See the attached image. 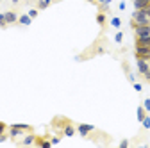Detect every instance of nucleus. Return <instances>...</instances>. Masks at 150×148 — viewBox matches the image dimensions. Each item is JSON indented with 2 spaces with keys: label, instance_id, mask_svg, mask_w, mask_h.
Masks as SVG:
<instances>
[{
  "label": "nucleus",
  "instance_id": "0eeeda50",
  "mask_svg": "<svg viewBox=\"0 0 150 148\" xmlns=\"http://www.w3.org/2000/svg\"><path fill=\"white\" fill-rule=\"evenodd\" d=\"M36 146H41V148H50L52 146V141L48 136H36V141H34Z\"/></svg>",
  "mask_w": 150,
  "mask_h": 148
},
{
  "label": "nucleus",
  "instance_id": "7ed1b4c3",
  "mask_svg": "<svg viewBox=\"0 0 150 148\" xmlns=\"http://www.w3.org/2000/svg\"><path fill=\"white\" fill-rule=\"evenodd\" d=\"M132 29H134V36H136V38H148V36H150V23H146V25H136Z\"/></svg>",
  "mask_w": 150,
  "mask_h": 148
},
{
  "label": "nucleus",
  "instance_id": "5701e85b",
  "mask_svg": "<svg viewBox=\"0 0 150 148\" xmlns=\"http://www.w3.org/2000/svg\"><path fill=\"white\" fill-rule=\"evenodd\" d=\"M50 141H52V144H57V143L61 141V136H55V137H50Z\"/></svg>",
  "mask_w": 150,
  "mask_h": 148
},
{
  "label": "nucleus",
  "instance_id": "4468645a",
  "mask_svg": "<svg viewBox=\"0 0 150 148\" xmlns=\"http://www.w3.org/2000/svg\"><path fill=\"white\" fill-rule=\"evenodd\" d=\"M13 125H16L18 128H22V130H25V132H34L32 125H25V123H13Z\"/></svg>",
  "mask_w": 150,
  "mask_h": 148
},
{
  "label": "nucleus",
  "instance_id": "2f4dec72",
  "mask_svg": "<svg viewBox=\"0 0 150 148\" xmlns=\"http://www.w3.org/2000/svg\"><path fill=\"white\" fill-rule=\"evenodd\" d=\"M2 2H4V0H0V4H2Z\"/></svg>",
  "mask_w": 150,
  "mask_h": 148
},
{
  "label": "nucleus",
  "instance_id": "7c9ffc66",
  "mask_svg": "<svg viewBox=\"0 0 150 148\" xmlns=\"http://www.w3.org/2000/svg\"><path fill=\"white\" fill-rule=\"evenodd\" d=\"M86 2H91V4H97V0H86Z\"/></svg>",
  "mask_w": 150,
  "mask_h": 148
},
{
  "label": "nucleus",
  "instance_id": "f3484780",
  "mask_svg": "<svg viewBox=\"0 0 150 148\" xmlns=\"http://www.w3.org/2000/svg\"><path fill=\"white\" fill-rule=\"evenodd\" d=\"M7 27V22H6V14L0 13V29H6Z\"/></svg>",
  "mask_w": 150,
  "mask_h": 148
},
{
  "label": "nucleus",
  "instance_id": "6ab92c4d",
  "mask_svg": "<svg viewBox=\"0 0 150 148\" xmlns=\"http://www.w3.org/2000/svg\"><path fill=\"white\" fill-rule=\"evenodd\" d=\"M38 13H40V9H36V7H34V9H30L27 14H29V16L32 18V20H34V18H38Z\"/></svg>",
  "mask_w": 150,
  "mask_h": 148
},
{
  "label": "nucleus",
  "instance_id": "f03ea898",
  "mask_svg": "<svg viewBox=\"0 0 150 148\" xmlns=\"http://www.w3.org/2000/svg\"><path fill=\"white\" fill-rule=\"evenodd\" d=\"M75 128H77V132L82 136V137H89L91 132H97V128L93 127V125H86V123H79V125H75Z\"/></svg>",
  "mask_w": 150,
  "mask_h": 148
},
{
  "label": "nucleus",
  "instance_id": "aec40b11",
  "mask_svg": "<svg viewBox=\"0 0 150 148\" xmlns=\"http://www.w3.org/2000/svg\"><path fill=\"white\" fill-rule=\"evenodd\" d=\"M115 41H116L118 45L123 41V32H116V36H115Z\"/></svg>",
  "mask_w": 150,
  "mask_h": 148
},
{
  "label": "nucleus",
  "instance_id": "f8f14e48",
  "mask_svg": "<svg viewBox=\"0 0 150 148\" xmlns=\"http://www.w3.org/2000/svg\"><path fill=\"white\" fill-rule=\"evenodd\" d=\"M146 6H150V0H136L134 2V9H145Z\"/></svg>",
  "mask_w": 150,
  "mask_h": 148
},
{
  "label": "nucleus",
  "instance_id": "9d476101",
  "mask_svg": "<svg viewBox=\"0 0 150 148\" xmlns=\"http://www.w3.org/2000/svg\"><path fill=\"white\" fill-rule=\"evenodd\" d=\"M136 64H138V71L141 73V75H143V73L150 68V64H148V61H145V59H139V57H136Z\"/></svg>",
  "mask_w": 150,
  "mask_h": 148
},
{
  "label": "nucleus",
  "instance_id": "412c9836",
  "mask_svg": "<svg viewBox=\"0 0 150 148\" xmlns=\"http://www.w3.org/2000/svg\"><path fill=\"white\" fill-rule=\"evenodd\" d=\"M141 123H143L145 128H150V116H145V120H143Z\"/></svg>",
  "mask_w": 150,
  "mask_h": 148
},
{
  "label": "nucleus",
  "instance_id": "a211bd4d",
  "mask_svg": "<svg viewBox=\"0 0 150 148\" xmlns=\"http://www.w3.org/2000/svg\"><path fill=\"white\" fill-rule=\"evenodd\" d=\"M7 130H9V125L4 123V121H0V134H4V132H7Z\"/></svg>",
  "mask_w": 150,
  "mask_h": 148
},
{
  "label": "nucleus",
  "instance_id": "a878e982",
  "mask_svg": "<svg viewBox=\"0 0 150 148\" xmlns=\"http://www.w3.org/2000/svg\"><path fill=\"white\" fill-rule=\"evenodd\" d=\"M132 84H134V89L138 91V93H139V91L143 89V87H141V84H138V82H132Z\"/></svg>",
  "mask_w": 150,
  "mask_h": 148
},
{
  "label": "nucleus",
  "instance_id": "f257e3e1",
  "mask_svg": "<svg viewBox=\"0 0 150 148\" xmlns=\"http://www.w3.org/2000/svg\"><path fill=\"white\" fill-rule=\"evenodd\" d=\"M150 23V18L145 14L143 9H134L132 13V20H130V27H136V25H146Z\"/></svg>",
  "mask_w": 150,
  "mask_h": 148
},
{
  "label": "nucleus",
  "instance_id": "2eb2a0df",
  "mask_svg": "<svg viewBox=\"0 0 150 148\" xmlns=\"http://www.w3.org/2000/svg\"><path fill=\"white\" fill-rule=\"evenodd\" d=\"M145 116H146V111H145V107L139 105V107H138V121L141 123V121L145 120Z\"/></svg>",
  "mask_w": 150,
  "mask_h": 148
},
{
  "label": "nucleus",
  "instance_id": "b1692460",
  "mask_svg": "<svg viewBox=\"0 0 150 148\" xmlns=\"http://www.w3.org/2000/svg\"><path fill=\"white\" fill-rule=\"evenodd\" d=\"M143 107H145V111H150V98L145 100V105H143Z\"/></svg>",
  "mask_w": 150,
  "mask_h": 148
},
{
  "label": "nucleus",
  "instance_id": "1a4fd4ad",
  "mask_svg": "<svg viewBox=\"0 0 150 148\" xmlns=\"http://www.w3.org/2000/svg\"><path fill=\"white\" fill-rule=\"evenodd\" d=\"M97 23L100 25V29L102 30H105V27H107V13H97Z\"/></svg>",
  "mask_w": 150,
  "mask_h": 148
},
{
  "label": "nucleus",
  "instance_id": "dca6fc26",
  "mask_svg": "<svg viewBox=\"0 0 150 148\" xmlns=\"http://www.w3.org/2000/svg\"><path fill=\"white\" fill-rule=\"evenodd\" d=\"M111 25L118 29V27L122 25V20H120V18H118V16H115V18H111Z\"/></svg>",
  "mask_w": 150,
  "mask_h": 148
},
{
  "label": "nucleus",
  "instance_id": "c756f323",
  "mask_svg": "<svg viewBox=\"0 0 150 148\" xmlns=\"http://www.w3.org/2000/svg\"><path fill=\"white\" fill-rule=\"evenodd\" d=\"M22 2H25V4H32L34 0H22Z\"/></svg>",
  "mask_w": 150,
  "mask_h": 148
},
{
  "label": "nucleus",
  "instance_id": "9b49d317",
  "mask_svg": "<svg viewBox=\"0 0 150 148\" xmlns=\"http://www.w3.org/2000/svg\"><path fill=\"white\" fill-rule=\"evenodd\" d=\"M18 23H20V25H25V27H29L30 23H32V18L25 13V14H20V16H18Z\"/></svg>",
  "mask_w": 150,
  "mask_h": 148
},
{
  "label": "nucleus",
  "instance_id": "ddd939ff",
  "mask_svg": "<svg viewBox=\"0 0 150 148\" xmlns=\"http://www.w3.org/2000/svg\"><path fill=\"white\" fill-rule=\"evenodd\" d=\"M52 4H48L47 2V0H38V2H36V9H40V11H45L47 7H50Z\"/></svg>",
  "mask_w": 150,
  "mask_h": 148
},
{
  "label": "nucleus",
  "instance_id": "bb28decb",
  "mask_svg": "<svg viewBox=\"0 0 150 148\" xmlns=\"http://www.w3.org/2000/svg\"><path fill=\"white\" fill-rule=\"evenodd\" d=\"M125 146H129V141H127V139H123V141L120 143V148H125Z\"/></svg>",
  "mask_w": 150,
  "mask_h": 148
},
{
  "label": "nucleus",
  "instance_id": "473e14b6",
  "mask_svg": "<svg viewBox=\"0 0 150 148\" xmlns=\"http://www.w3.org/2000/svg\"><path fill=\"white\" fill-rule=\"evenodd\" d=\"M132 2H136V0H132Z\"/></svg>",
  "mask_w": 150,
  "mask_h": 148
},
{
  "label": "nucleus",
  "instance_id": "4be33fe9",
  "mask_svg": "<svg viewBox=\"0 0 150 148\" xmlns=\"http://www.w3.org/2000/svg\"><path fill=\"white\" fill-rule=\"evenodd\" d=\"M9 139V132H4V134H0V143H4Z\"/></svg>",
  "mask_w": 150,
  "mask_h": 148
},
{
  "label": "nucleus",
  "instance_id": "39448f33",
  "mask_svg": "<svg viewBox=\"0 0 150 148\" xmlns=\"http://www.w3.org/2000/svg\"><path fill=\"white\" fill-rule=\"evenodd\" d=\"M4 14H6V22H7V25L18 23V16H20V14L16 13V9H9V11H6Z\"/></svg>",
  "mask_w": 150,
  "mask_h": 148
},
{
  "label": "nucleus",
  "instance_id": "6e6552de",
  "mask_svg": "<svg viewBox=\"0 0 150 148\" xmlns=\"http://www.w3.org/2000/svg\"><path fill=\"white\" fill-rule=\"evenodd\" d=\"M75 132H77V128H75V125H73L71 121H68V123L63 127V130H61V136L71 137V136H75Z\"/></svg>",
  "mask_w": 150,
  "mask_h": 148
},
{
  "label": "nucleus",
  "instance_id": "20e7f679",
  "mask_svg": "<svg viewBox=\"0 0 150 148\" xmlns=\"http://www.w3.org/2000/svg\"><path fill=\"white\" fill-rule=\"evenodd\" d=\"M134 55L139 57V59L150 61V47H136L134 48Z\"/></svg>",
  "mask_w": 150,
  "mask_h": 148
},
{
  "label": "nucleus",
  "instance_id": "c85d7f7f",
  "mask_svg": "<svg viewBox=\"0 0 150 148\" xmlns=\"http://www.w3.org/2000/svg\"><path fill=\"white\" fill-rule=\"evenodd\" d=\"M97 4H111V0H97Z\"/></svg>",
  "mask_w": 150,
  "mask_h": 148
},
{
  "label": "nucleus",
  "instance_id": "423d86ee",
  "mask_svg": "<svg viewBox=\"0 0 150 148\" xmlns=\"http://www.w3.org/2000/svg\"><path fill=\"white\" fill-rule=\"evenodd\" d=\"M34 141H36V134L34 132H27L25 136H23V139H20V141H14L16 144H23V146H29V144H34Z\"/></svg>",
  "mask_w": 150,
  "mask_h": 148
},
{
  "label": "nucleus",
  "instance_id": "cd10ccee",
  "mask_svg": "<svg viewBox=\"0 0 150 148\" xmlns=\"http://www.w3.org/2000/svg\"><path fill=\"white\" fill-rule=\"evenodd\" d=\"M11 2H13V6L16 7V6H20V4H22V0H11Z\"/></svg>",
  "mask_w": 150,
  "mask_h": 148
},
{
  "label": "nucleus",
  "instance_id": "393cba45",
  "mask_svg": "<svg viewBox=\"0 0 150 148\" xmlns=\"http://www.w3.org/2000/svg\"><path fill=\"white\" fill-rule=\"evenodd\" d=\"M143 77H145V79H146V80L150 82V68H148V70H146V71L143 73Z\"/></svg>",
  "mask_w": 150,
  "mask_h": 148
}]
</instances>
